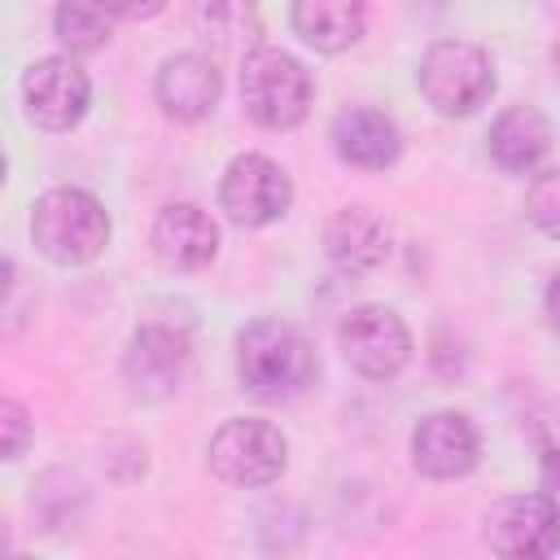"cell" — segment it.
Segmentation results:
<instances>
[{
    "label": "cell",
    "instance_id": "obj_6",
    "mask_svg": "<svg viewBox=\"0 0 560 560\" xmlns=\"http://www.w3.org/2000/svg\"><path fill=\"white\" fill-rule=\"evenodd\" d=\"M337 346L346 363L368 381H389L411 359V332L389 306H354L337 328Z\"/></svg>",
    "mask_w": 560,
    "mask_h": 560
},
{
    "label": "cell",
    "instance_id": "obj_14",
    "mask_svg": "<svg viewBox=\"0 0 560 560\" xmlns=\"http://www.w3.org/2000/svg\"><path fill=\"white\" fill-rule=\"evenodd\" d=\"M324 254L346 276H368L389 258V223L372 206H341L324 223Z\"/></svg>",
    "mask_w": 560,
    "mask_h": 560
},
{
    "label": "cell",
    "instance_id": "obj_10",
    "mask_svg": "<svg viewBox=\"0 0 560 560\" xmlns=\"http://www.w3.org/2000/svg\"><path fill=\"white\" fill-rule=\"evenodd\" d=\"M477 459H481V438L464 411H433L411 433V464L433 481L468 477Z\"/></svg>",
    "mask_w": 560,
    "mask_h": 560
},
{
    "label": "cell",
    "instance_id": "obj_2",
    "mask_svg": "<svg viewBox=\"0 0 560 560\" xmlns=\"http://www.w3.org/2000/svg\"><path fill=\"white\" fill-rule=\"evenodd\" d=\"M31 241L44 258L79 267L109 245V214L88 188H48L31 210Z\"/></svg>",
    "mask_w": 560,
    "mask_h": 560
},
{
    "label": "cell",
    "instance_id": "obj_4",
    "mask_svg": "<svg viewBox=\"0 0 560 560\" xmlns=\"http://www.w3.org/2000/svg\"><path fill=\"white\" fill-rule=\"evenodd\" d=\"M420 92L442 118H468L490 101L494 66L468 39H438L420 57Z\"/></svg>",
    "mask_w": 560,
    "mask_h": 560
},
{
    "label": "cell",
    "instance_id": "obj_19",
    "mask_svg": "<svg viewBox=\"0 0 560 560\" xmlns=\"http://www.w3.org/2000/svg\"><path fill=\"white\" fill-rule=\"evenodd\" d=\"M52 31L61 39L66 52L74 57H88V52H101L114 35V13L105 0H57L52 9Z\"/></svg>",
    "mask_w": 560,
    "mask_h": 560
},
{
    "label": "cell",
    "instance_id": "obj_22",
    "mask_svg": "<svg viewBox=\"0 0 560 560\" xmlns=\"http://www.w3.org/2000/svg\"><path fill=\"white\" fill-rule=\"evenodd\" d=\"M26 442H31V416L18 398H4L0 402V451H4V459H18L26 451Z\"/></svg>",
    "mask_w": 560,
    "mask_h": 560
},
{
    "label": "cell",
    "instance_id": "obj_8",
    "mask_svg": "<svg viewBox=\"0 0 560 560\" xmlns=\"http://www.w3.org/2000/svg\"><path fill=\"white\" fill-rule=\"evenodd\" d=\"M486 542L512 560L560 551V503L551 494H508L486 512Z\"/></svg>",
    "mask_w": 560,
    "mask_h": 560
},
{
    "label": "cell",
    "instance_id": "obj_13",
    "mask_svg": "<svg viewBox=\"0 0 560 560\" xmlns=\"http://www.w3.org/2000/svg\"><path fill=\"white\" fill-rule=\"evenodd\" d=\"M149 245H153L162 267H171V271H201L219 254V228H214V219L201 206L175 201V206H166L153 219Z\"/></svg>",
    "mask_w": 560,
    "mask_h": 560
},
{
    "label": "cell",
    "instance_id": "obj_1",
    "mask_svg": "<svg viewBox=\"0 0 560 560\" xmlns=\"http://www.w3.org/2000/svg\"><path fill=\"white\" fill-rule=\"evenodd\" d=\"M236 372L245 389L262 402H284L298 398L315 385V350L311 341L284 324V319H254L236 337Z\"/></svg>",
    "mask_w": 560,
    "mask_h": 560
},
{
    "label": "cell",
    "instance_id": "obj_24",
    "mask_svg": "<svg viewBox=\"0 0 560 560\" xmlns=\"http://www.w3.org/2000/svg\"><path fill=\"white\" fill-rule=\"evenodd\" d=\"M547 315L560 328V276H551V284H547Z\"/></svg>",
    "mask_w": 560,
    "mask_h": 560
},
{
    "label": "cell",
    "instance_id": "obj_23",
    "mask_svg": "<svg viewBox=\"0 0 560 560\" xmlns=\"http://www.w3.org/2000/svg\"><path fill=\"white\" fill-rule=\"evenodd\" d=\"M114 18H127V22H140V18H153L166 9V0H105Z\"/></svg>",
    "mask_w": 560,
    "mask_h": 560
},
{
    "label": "cell",
    "instance_id": "obj_9",
    "mask_svg": "<svg viewBox=\"0 0 560 560\" xmlns=\"http://www.w3.org/2000/svg\"><path fill=\"white\" fill-rule=\"evenodd\" d=\"M92 101V83L74 57H39L22 74L26 118L44 131H70Z\"/></svg>",
    "mask_w": 560,
    "mask_h": 560
},
{
    "label": "cell",
    "instance_id": "obj_20",
    "mask_svg": "<svg viewBox=\"0 0 560 560\" xmlns=\"http://www.w3.org/2000/svg\"><path fill=\"white\" fill-rule=\"evenodd\" d=\"M525 214H529V223H534L542 236L560 241V166L542 171V175L529 184V192H525Z\"/></svg>",
    "mask_w": 560,
    "mask_h": 560
},
{
    "label": "cell",
    "instance_id": "obj_16",
    "mask_svg": "<svg viewBox=\"0 0 560 560\" xmlns=\"http://www.w3.org/2000/svg\"><path fill=\"white\" fill-rule=\"evenodd\" d=\"M547 149H551V122L534 105H512L490 127V153L512 175H529L547 158Z\"/></svg>",
    "mask_w": 560,
    "mask_h": 560
},
{
    "label": "cell",
    "instance_id": "obj_3",
    "mask_svg": "<svg viewBox=\"0 0 560 560\" xmlns=\"http://www.w3.org/2000/svg\"><path fill=\"white\" fill-rule=\"evenodd\" d=\"M311 70L284 48H254L241 66V105L267 131H293L311 114Z\"/></svg>",
    "mask_w": 560,
    "mask_h": 560
},
{
    "label": "cell",
    "instance_id": "obj_18",
    "mask_svg": "<svg viewBox=\"0 0 560 560\" xmlns=\"http://www.w3.org/2000/svg\"><path fill=\"white\" fill-rule=\"evenodd\" d=\"M368 26L363 0H293V31L315 52H346Z\"/></svg>",
    "mask_w": 560,
    "mask_h": 560
},
{
    "label": "cell",
    "instance_id": "obj_21",
    "mask_svg": "<svg viewBox=\"0 0 560 560\" xmlns=\"http://www.w3.org/2000/svg\"><path fill=\"white\" fill-rule=\"evenodd\" d=\"M529 438L542 455V468L547 477L560 472V402H542L534 416H529Z\"/></svg>",
    "mask_w": 560,
    "mask_h": 560
},
{
    "label": "cell",
    "instance_id": "obj_11",
    "mask_svg": "<svg viewBox=\"0 0 560 560\" xmlns=\"http://www.w3.org/2000/svg\"><path fill=\"white\" fill-rule=\"evenodd\" d=\"M188 363H192V350H188V337L166 328V324H144L127 354H122V376L136 394L144 398H166L184 385L188 376Z\"/></svg>",
    "mask_w": 560,
    "mask_h": 560
},
{
    "label": "cell",
    "instance_id": "obj_12",
    "mask_svg": "<svg viewBox=\"0 0 560 560\" xmlns=\"http://www.w3.org/2000/svg\"><path fill=\"white\" fill-rule=\"evenodd\" d=\"M153 92H158V105L166 118L201 122L223 96V74L206 52H175L162 61Z\"/></svg>",
    "mask_w": 560,
    "mask_h": 560
},
{
    "label": "cell",
    "instance_id": "obj_17",
    "mask_svg": "<svg viewBox=\"0 0 560 560\" xmlns=\"http://www.w3.org/2000/svg\"><path fill=\"white\" fill-rule=\"evenodd\" d=\"M188 26L219 52H254L262 35L258 0H188Z\"/></svg>",
    "mask_w": 560,
    "mask_h": 560
},
{
    "label": "cell",
    "instance_id": "obj_7",
    "mask_svg": "<svg viewBox=\"0 0 560 560\" xmlns=\"http://www.w3.org/2000/svg\"><path fill=\"white\" fill-rule=\"evenodd\" d=\"M293 201V184L284 175L280 162H271L267 153H241L228 162L223 179H219V206L232 223L241 228H262L276 223Z\"/></svg>",
    "mask_w": 560,
    "mask_h": 560
},
{
    "label": "cell",
    "instance_id": "obj_5",
    "mask_svg": "<svg viewBox=\"0 0 560 560\" xmlns=\"http://www.w3.org/2000/svg\"><path fill=\"white\" fill-rule=\"evenodd\" d=\"M289 464V442L271 420L258 416H241L219 424V433L210 438V472L228 486L254 490V486H271Z\"/></svg>",
    "mask_w": 560,
    "mask_h": 560
},
{
    "label": "cell",
    "instance_id": "obj_15",
    "mask_svg": "<svg viewBox=\"0 0 560 560\" xmlns=\"http://www.w3.org/2000/svg\"><path fill=\"white\" fill-rule=\"evenodd\" d=\"M332 149H337L341 162H350L359 171H385V166L398 162L402 136H398L389 114L354 105V109H341L332 118Z\"/></svg>",
    "mask_w": 560,
    "mask_h": 560
}]
</instances>
